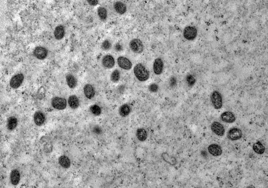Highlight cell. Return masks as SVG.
Wrapping results in <instances>:
<instances>
[{
	"label": "cell",
	"mask_w": 268,
	"mask_h": 188,
	"mask_svg": "<svg viewBox=\"0 0 268 188\" xmlns=\"http://www.w3.org/2000/svg\"><path fill=\"white\" fill-rule=\"evenodd\" d=\"M90 110L92 114L97 116L100 115L102 113L101 108L97 104L92 105L90 108Z\"/></svg>",
	"instance_id": "cell-30"
},
{
	"label": "cell",
	"mask_w": 268,
	"mask_h": 188,
	"mask_svg": "<svg viewBox=\"0 0 268 188\" xmlns=\"http://www.w3.org/2000/svg\"><path fill=\"white\" fill-rule=\"evenodd\" d=\"M183 34L185 38L188 40H191L196 37L197 31L195 27L189 26L185 28Z\"/></svg>",
	"instance_id": "cell-5"
},
{
	"label": "cell",
	"mask_w": 268,
	"mask_h": 188,
	"mask_svg": "<svg viewBox=\"0 0 268 188\" xmlns=\"http://www.w3.org/2000/svg\"><path fill=\"white\" fill-rule=\"evenodd\" d=\"M48 52L47 49L44 47H38L36 48L34 52V56L37 59L43 60L47 56Z\"/></svg>",
	"instance_id": "cell-10"
},
{
	"label": "cell",
	"mask_w": 268,
	"mask_h": 188,
	"mask_svg": "<svg viewBox=\"0 0 268 188\" xmlns=\"http://www.w3.org/2000/svg\"><path fill=\"white\" fill-rule=\"evenodd\" d=\"M94 132L98 134L101 133V132H102V130L100 127H95L94 129Z\"/></svg>",
	"instance_id": "cell-37"
},
{
	"label": "cell",
	"mask_w": 268,
	"mask_h": 188,
	"mask_svg": "<svg viewBox=\"0 0 268 188\" xmlns=\"http://www.w3.org/2000/svg\"><path fill=\"white\" fill-rule=\"evenodd\" d=\"M102 48L105 50L109 49L112 47L111 43L108 40H106L102 44Z\"/></svg>",
	"instance_id": "cell-32"
},
{
	"label": "cell",
	"mask_w": 268,
	"mask_h": 188,
	"mask_svg": "<svg viewBox=\"0 0 268 188\" xmlns=\"http://www.w3.org/2000/svg\"><path fill=\"white\" fill-rule=\"evenodd\" d=\"M136 136L138 140L141 141H144L147 139V134L146 130L143 128H139L137 130Z\"/></svg>",
	"instance_id": "cell-22"
},
{
	"label": "cell",
	"mask_w": 268,
	"mask_h": 188,
	"mask_svg": "<svg viewBox=\"0 0 268 188\" xmlns=\"http://www.w3.org/2000/svg\"><path fill=\"white\" fill-rule=\"evenodd\" d=\"M52 107L58 110L65 109L67 105L66 99L64 98L56 97L53 99L52 102Z\"/></svg>",
	"instance_id": "cell-4"
},
{
	"label": "cell",
	"mask_w": 268,
	"mask_h": 188,
	"mask_svg": "<svg viewBox=\"0 0 268 188\" xmlns=\"http://www.w3.org/2000/svg\"><path fill=\"white\" fill-rule=\"evenodd\" d=\"M209 152L214 156L220 155L222 153V150L218 145L216 144H212L210 145L208 147Z\"/></svg>",
	"instance_id": "cell-14"
},
{
	"label": "cell",
	"mask_w": 268,
	"mask_h": 188,
	"mask_svg": "<svg viewBox=\"0 0 268 188\" xmlns=\"http://www.w3.org/2000/svg\"><path fill=\"white\" fill-rule=\"evenodd\" d=\"M85 95L86 97L89 99H92L95 96V94L94 88L90 84H87L84 88Z\"/></svg>",
	"instance_id": "cell-16"
},
{
	"label": "cell",
	"mask_w": 268,
	"mask_h": 188,
	"mask_svg": "<svg viewBox=\"0 0 268 188\" xmlns=\"http://www.w3.org/2000/svg\"><path fill=\"white\" fill-rule=\"evenodd\" d=\"M114 8L116 11L119 14H123L127 11V7L123 3L117 2L114 4Z\"/></svg>",
	"instance_id": "cell-21"
},
{
	"label": "cell",
	"mask_w": 268,
	"mask_h": 188,
	"mask_svg": "<svg viewBox=\"0 0 268 188\" xmlns=\"http://www.w3.org/2000/svg\"><path fill=\"white\" fill-rule=\"evenodd\" d=\"M186 81L189 86H192L195 83L196 79L192 75H188L186 77Z\"/></svg>",
	"instance_id": "cell-31"
},
{
	"label": "cell",
	"mask_w": 268,
	"mask_h": 188,
	"mask_svg": "<svg viewBox=\"0 0 268 188\" xmlns=\"http://www.w3.org/2000/svg\"><path fill=\"white\" fill-rule=\"evenodd\" d=\"M253 149L255 152L258 154H262L265 150V147L260 141L254 144Z\"/></svg>",
	"instance_id": "cell-26"
},
{
	"label": "cell",
	"mask_w": 268,
	"mask_h": 188,
	"mask_svg": "<svg viewBox=\"0 0 268 188\" xmlns=\"http://www.w3.org/2000/svg\"><path fill=\"white\" fill-rule=\"evenodd\" d=\"M102 63L103 66L107 69L112 68L115 64V61L113 57L110 55L105 56L103 58Z\"/></svg>",
	"instance_id": "cell-12"
},
{
	"label": "cell",
	"mask_w": 268,
	"mask_h": 188,
	"mask_svg": "<svg viewBox=\"0 0 268 188\" xmlns=\"http://www.w3.org/2000/svg\"><path fill=\"white\" fill-rule=\"evenodd\" d=\"M162 157L165 161L171 165H175L176 163V159L174 157L170 156L167 153H163Z\"/></svg>",
	"instance_id": "cell-27"
},
{
	"label": "cell",
	"mask_w": 268,
	"mask_h": 188,
	"mask_svg": "<svg viewBox=\"0 0 268 188\" xmlns=\"http://www.w3.org/2000/svg\"><path fill=\"white\" fill-rule=\"evenodd\" d=\"M242 132L240 129L236 128L231 129L228 132L227 137L230 140H237L240 139L242 137Z\"/></svg>",
	"instance_id": "cell-7"
},
{
	"label": "cell",
	"mask_w": 268,
	"mask_h": 188,
	"mask_svg": "<svg viewBox=\"0 0 268 188\" xmlns=\"http://www.w3.org/2000/svg\"><path fill=\"white\" fill-rule=\"evenodd\" d=\"M59 163L63 167L69 168L71 165V161L69 158L65 155L61 156L59 158Z\"/></svg>",
	"instance_id": "cell-24"
},
{
	"label": "cell",
	"mask_w": 268,
	"mask_h": 188,
	"mask_svg": "<svg viewBox=\"0 0 268 188\" xmlns=\"http://www.w3.org/2000/svg\"><path fill=\"white\" fill-rule=\"evenodd\" d=\"M163 67L164 64L162 60L160 58L156 59L153 65L154 73L157 75L161 74L163 72Z\"/></svg>",
	"instance_id": "cell-11"
},
{
	"label": "cell",
	"mask_w": 268,
	"mask_h": 188,
	"mask_svg": "<svg viewBox=\"0 0 268 188\" xmlns=\"http://www.w3.org/2000/svg\"><path fill=\"white\" fill-rule=\"evenodd\" d=\"M129 47L132 51L136 53H140L143 50V46L141 41L138 39L132 40L129 43Z\"/></svg>",
	"instance_id": "cell-3"
},
{
	"label": "cell",
	"mask_w": 268,
	"mask_h": 188,
	"mask_svg": "<svg viewBox=\"0 0 268 188\" xmlns=\"http://www.w3.org/2000/svg\"><path fill=\"white\" fill-rule=\"evenodd\" d=\"M120 78V73L118 70L114 71L111 75V80L113 83L118 82Z\"/></svg>",
	"instance_id": "cell-28"
},
{
	"label": "cell",
	"mask_w": 268,
	"mask_h": 188,
	"mask_svg": "<svg viewBox=\"0 0 268 188\" xmlns=\"http://www.w3.org/2000/svg\"><path fill=\"white\" fill-rule=\"evenodd\" d=\"M88 2L90 5L92 6L97 5L98 3V1L96 0H90V1H88Z\"/></svg>",
	"instance_id": "cell-36"
},
{
	"label": "cell",
	"mask_w": 268,
	"mask_h": 188,
	"mask_svg": "<svg viewBox=\"0 0 268 188\" xmlns=\"http://www.w3.org/2000/svg\"><path fill=\"white\" fill-rule=\"evenodd\" d=\"M54 36L57 40H61L64 37L65 30L63 26H57L54 31Z\"/></svg>",
	"instance_id": "cell-23"
},
{
	"label": "cell",
	"mask_w": 268,
	"mask_h": 188,
	"mask_svg": "<svg viewBox=\"0 0 268 188\" xmlns=\"http://www.w3.org/2000/svg\"><path fill=\"white\" fill-rule=\"evenodd\" d=\"M45 149L47 152H50L52 151V145L50 143H47L45 146Z\"/></svg>",
	"instance_id": "cell-34"
},
{
	"label": "cell",
	"mask_w": 268,
	"mask_h": 188,
	"mask_svg": "<svg viewBox=\"0 0 268 188\" xmlns=\"http://www.w3.org/2000/svg\"><path fill=\"white\" fill-rule=\"evenodd\" d=\"M20 173L17 170H14L12 171L11 174V180L12 183L14 185H17L20 181Z\"/></svg>",
	"instance_id": "cell-20"
},
{
	"label": "cell",
	"mask_w": 268,
	"mask_h": 188,
	"mask_svg": "<svg viewBox=\"0 0 268 188\" xmlns=\"http://www.w3.org/2000/svg\"><path fill=\"white\" fill-rule=\"evenodd\" d=\"M18 124V120L15 117H11L7 121V128L10 130H12L16 128Z\"/></svg>",
	"instance_id": "cell-25"
},
{
	"label": "cell",
	"mask_w": 268,
	"mask_h": 188,
	"mask_svg": "<svg viewBox=\"0 0 268 188\" xmlns=\"http://www.w3.org/2000/svg\"><path fill=\"white\" fill-rule=\"evenodd\" d=\"M121 46L119 45H116V49L118 51H120L121 49Z\"/></svg>",
	"instance_id": "cell-38"
},
{
	"label": "cell",
	"mask_w": 268,
	"mask_h": 188,
	"mask_svg": "<svg viewBox=\"0 0 268 188\" xmlns=\"http://www.w3.org/2000/svg\"><path fill=\"white\" fill-rule=\"evenodd\" d=\"M134 73L136 78L141 82L146 81L149 77L148 71L144 66L141 64L135 66L134 68Z\"/></svg>",
	"instance_id": "cell-1"
},
{
	"label": "cell",
	"mask_w": 268,
	"mask_h": 188,
	"mask_svg": "<svg viewBox=\"0 0 268 188\" xmlns=\"http://www.w3.org/2000/svg\"><path fill=\"white\" fill-rule=\"evenodd\" d=\"M149 89L150 91L151 92H156L158 89V86L155 84H153L149 86Z\"/></svg>",
	"instance_id": "cell-33"
},
{
	"label": "cell",
	"mask_w": 268,
	"mask_h": 188,
	"mask_svg": "<svg viewBox=\"0 0 268 188\" xmlns=\"http://www.w3.org/2000/svg\"><path fill=\"white\" fill-rule=\"evenodd\" d=\"M221 118L223 122L229 123L234 122L236 120L234 114L230 111H226L222 113Z\"/></svg>",
	"instance_id": "cell-13"
},
{
	"label": "cell",
	"mask_w": 268,
	"mask_h": 188,
	"mask_svg": "<svg viewBox=\"0 0 268 188\" xmlns=\"http://www.w3.org/2000/svg\"><path fill=\"white\" fill-rule=\"evenodd\" d=\"M176 83V79L174 77H171L170 79V84L172 87L175 86Z\"/></svg>",
	"instance_id": "cell-35"
},
{
	"label": "cell",
	"mask_w": 268,
	"mask_h": 188,
	"mask_svg": "<svg viewBox=\"0 0 268 188\" xmlns=\"http://www.w3.org/2000/svg\"><path fill=\"white\" fill-rule=\"evenodd\" d=\"M24 79V76L22 74H17L12 77L10 82L11 87L14 89L18 88L22 84Z\"/></svg>",
	"instance_id": "cell-6"
},
{
	"label": "cell",
	"mask_w": 268,
	"mask_h": 188,
	"mask_svg": "<svg viewBox=\"0 0 268 188\" xmlns=\"http://www.w3.org/2000/svg\"><path fill=\"white\" fill-rule=\"evenodd\" d=\"M66 79L67 84L70 88L73 89L77 86V80L73 75L71 74L67 75L66 77Z\"/></svg>",
	"instance_id": "cell-18"
},
{
	"label": "cell",
	"mask_w": 268,
	"mask_h": 188,
	"mask_svg": "<svg viewBox=\"0 0 268 188\" xmlns=\"http://www.w3.org/2000/svg\"><path fill=\"white\" fill-rule=\"evenodd\" d=\"M131 108L129 105L125 104L122 105L119 110V114L122 117H126L130 114Z\"/></svg>",
	"instance_id": "cell-19"
},
{
	"label": "cell",
	"mask_w": 268,
	"mask_h": 188,
	"mask_svg": "<svg viewBox=\"0 0 268 188\" xmlns=\"http://www.w3.org/2000/svg\"><path fill=\"white\" fill-rule=\"evenodd\" d=\"M211 129L213 132L217 135L222 136L225 133L224 126L219 122H214L211 125Z\"/></svg>",
	"instance_id": "cell-9"
},
{
	"label": "cell",
	"mask_w": 268,
	"mask_h": 188,
	"mask_svg": "<svg viewBox=\"0 0 268 188\" xmlns=\"http://www.w3.org/2000/svg\"><path fill=\"white\" fill-rule=\"evenodd\" d=\"M211 101L214 108L216 109L221 108L222 106V98L221 94L217 91H213L211 96Z\"/></svg>",
	"instance_id": "cell-2"
},
{
	"label": "cell",
	"mask_w": 268,
	"mask_h": 188,
	"mask_svg": "<svg viewBox=\"0 0 268 188\" xmlns=\"http://www.w3.org/2000/svg\"><path fill=\"white\" fill-rule=\"evenodd\" d=\"M118 65L121 68L125 70L130 69L132 64L130 61L127 58L124 57H120L117 59Z\"/></svg>",
	"instance_id": "cell-8"
},
{
	"label": "cell",
	"mask_w": 268,
	"mask_h": 188,
	"mask_svg": "<svg viewBox=\"0 0 268 188\" xmlns=\"http://www.w3.org/2000/svg\"><path fill=\"white\" fill-rule=\"evenodd\" d=\"M98 15L102 21L106 20L107 17V11L106 9L102 7H100L98 9Z\"/></svg>",
	"instance_id": "cell-29"
},
{
	"label": "cell",
	"mask_w": 268,
	"mask_h": 188,
	"mask_svg": "<svg viewBox=\"0 0 268 188\" xmlns=\"http://www.w3.org/2000/svg\"><path fill=\"white\" fill-rule=\"evenodd\" d=\"M68 103L70 107L73 109H77L80 105L79 100L75 95H72L69 97Z\"/></svg>",
	"instance_id": "cell-17"
},
{
	"label": "cell",
	"mask_w": 268,
	"mask_h": 188,
	"mask_svg": "<svg viewBox=\"0 0 268 188\" xmlns=\"http://www.w3.org/2000/svg\"><path fill=\"white\" fill-rule=\"evenodd\" d=\"M45 120V116L42 112L38 111L35 113L34 115V121L36 125L39 126L42 125Z\"/></svg>",
	"instance_id": "cell-15"
}]
</instances>
